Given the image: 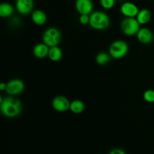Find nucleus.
Masks as SVG:
<instances>
[{
    "label": "nucleus",
    "mask_w": 154,
    "mask_h": 154,
    "mask_svg": "<svg viewBox=\"0 0 154 154\" xmlns=\"http://www.w3.org/2000/svg\"><path fill=\"white\" fill-rule=\"evenodd\" d=\"M0 110L5 117L13 118L20 115L22 111V103L14 97L3 99L0 96Z\"/></svg>",
    "instance_id": "1"
},
{
    "label": "nucleus",
    "mask_w": 154,
    "mask_h": 154,
    "mask_svg": "<svg viewBox=\"0 0 154 154\" xmlns=\"http://www.w3.org/2000/svg\"><path fill=\"white\" fill-rule=\"evenodd\" d=\"M90 26L96 30H105L109 27L111 20L106 13L100 11L93 12L90 15Z\"/></svg>",
    "instance_id": "2"
},
{
    "label": "nucleus",
    "mask_w": 154,
    "mask_h": 154,
    "mask_svg": "<svg viewBox=\"0 0 154 154\" xmlns=\"http://www.w3.org/2000/svg\"><path fill=\"white\" fill-rule=\"evenodd\" d=\"M62 35L60 30L56 27H50L45 30L42 35V40L49 48L58 46L61 42Z\"/></svg>",
    "instance_id": "3"
},
{
    "label": "nucleus",
    "mask_w": 154,
    "mask_h": 154,
    "mask_svg": "<svg viewBox=\"0 0 154 154\" xmlns=\"http://www.w3.org/2000/svg\"><path fill=\"white\" fill-rule=\"evenodd\" d=\"M129 45L123 40H117L112 42L109 48V54L113 59H122L128 54Z\"/></svg>",
    "instance_id": "4"
},
{
    "label": "nucleus",
    "mask_w": 154,
    "mask_h": 154,
    "mask_svg": "<svg viewBox=\"0 0 154 154\" xmlns=\"http://www.w3.org/2000/svg\"><path fill=\"white\" fill-rule=\"evenodd\" d=\"M141 24L137 20L136 17H126L122 20L120 28L122 32L127 36L136 35L138 32Z\"/></svg>",
    "instance_id": "5"
},
{
    "label": "nucleus",
    "mask_w": 154,
    "mask_h": 154,
    "mask_svg": "<svg viewBox=\"0 0 154 154\" xmlns=\"http://www.w3.org/2000/svg\"><path fill=\"white\" fill-rule=\"evenodd\" d=\"M25 89V84L20 79H13L7 83L5 92L10 96H17L23 93Z\"/></svg>",
    "instance_id": "6"
},
{
    "label": "nucleus",
    "mask_w": 154,
    "mask_h": 154,
    "mask_svg": "<svg viewBox=\"0 0 154 154\" xmlns=\"http://www.w3.org/2000/svg\"><path fill=\"white\" fill-rule=\"evenodd\" d=\"M71 102L66 96H56L52 101V107L55 111L58 112H65L69 110Z\"/></svg>",
    "instance_id": "7"
},
{
    "label": "nucleus",
    "mask_w": 154,
    "mask_h": 154,
    "mask_svg": "<svg viewBox=\"0 0 154 154\" xmlns=\"http://www.w3.org/2000/svg\"><path fill=\"white\" fill-rule=\"evenodd\" d=\"M120 12L126 17H136L139 12L138 6L131 2H126L123 3L120 8Z\"/></svg>",
    "instance_id": "8"
},
{
    "label": "nucleus",
    "mask_w": 154,
    "mask_h": 154,
    "mask_svg": "<svg viewBox=\"0 0 154 154\" xmlns=\"http://www.w3.org/2000/svg\"><path fill=\"white\" fill-rule=\"evenodd\" d=\"M75 8L80 14L90 15L93 11V2L92 0H76Z\"/></svg>",
    "instance_id": "9"
},
{
    "label": "nucleus",
    "mask_w": 154,
    "mask_h": 154,
    "mask_svg": "<svg viewBox=\"0 0 154 154\" xmlns=\"http://www.w3.org/2000/svg\"><path fill=\"white\" fill-rule=\"evenodd\" d=\"M16 9L20 14L26 15L31 13L34 8L33 0H16Z\"/></svg>",
    "instance_id": "10"
},
{
    "label": "nucleus",
    "mask_w": 154,
    "mask_h": 154,
    "mask_svg": "<svg viewBox=\"0 0 154 154\" xmlns=\"http://www.w3.org/2000/svg\"><path fill=\"white\" fill-rule=\"evenodd\" d=\"M138 42L144 45H148L153 42V34L150 29L147 27L141 28L136 35Z\"/></svg>",
    "instance_id": "11"
},
{
    "label": "nucleus",
    "mask_w": 154,
    "mask_h": 154,
    "mask_svg": "<svg viewBox=\"0 0 154 154\" xmlns=\"http://www.w3.org/2000/svg\"><path fill=\"white\" fill-rule=\"evenodd\" d=\"M50 48L43 42V43L37 44L33 48V54L36 58L45 59V57H48Z\"/></svg>",
    "instance_id": "12"
},
{
    "label": "nucleus",
    "mask_w": 154,
    "mask_h": 154,
    "mask_svg": "<svg viewBox=\"0 0 154 154\" xmlns=\"http://www.w3.org/2000/svg\"><path fill=\"white\" fill-rule=\"evenodd\" d=\"M32 20L36 25L42 26L46 23L48 20V17L45 11L37 9V10L33 11L32 13Z\"/></svg>",
    "instance_id": "13"
},
{
    "label": "nucleus",
    "mask_w": 154,
    "mask_h": 154,
    "mask_svg": "<svg viewBox=\"0 0 154 154\" xmlns=\"http://www.w3.org/2000/svg\"><path fill=\"white\" fill-rule=\"evenodd\" d=\"M152 17L151 12L148 9H141L139 11L138 14L136 16L137 20L138 21L141 25H145V24L148 23L150 21Z\"/></svg>",
    "instance_id": "14"
},
{
    "label": "nucleus",
    "mask_w": 154,
    "mask_h": 154,
    "mask_svg": "<svg viewBox=\"0 0 154 154\" xmlns=\"http://www.w3.org/2000/svg\"><path fill=\"white\" fill-rule=\"evenodd\" d=\"M48 57L53 62H58L63 57V51L58 46L50 48Z\"/></svg>",
    "instance_id": "15"
},
{
    "label": "nucleus",
    "mask_w": 154,
    "mask_h": 154,
    "mask_svg": "<svg viewBox=\"0 0 154 154\" xmlns=\"http://www.w3.org/2000/svg\"><path fill=\"white\" fill-rule=\"evenodd\" d=\"M85 109V105L84 102L79 99H75V100L72 101L70 104V108L69 110L72 111V113L75 114H81L83 111Z\"/></svg>",
    "instance_id": "16"
},
{
    "label": "nucleus",
    "mask_w": 154,
    "mask_h": 154,
    "mask_svg": "<svg viewBox=\"0 0 154 154\" xmlns=\"http://www.w3.org/2000/svg\"><path fill=\"white\" fill-rule=\"evenodd\" d=\"M14 7L9 3H2L0 5V17L2 18L9 17L14 13Z\"/></svg>",
    "instance_id": "17"
},
{
    "label": "nucleus",
    "mask_w": 154,
    "mask_h": 154,
    "mask_svg": "<svg viewBox=\"0 0 154 154\" xmlns=\"http://www.w3.org/2000/svg\"><path fill=\"white\" fill-rule=\"evenodd\" d=\"M112 57L111 55L105 52H100L96 55V61L100 66H105L111 62Z\"/></svg>",
    "instance_id": "18"
},
{
    "label": "nucleus",
    "mask_w": 154,
    "mask_h": 154,
    "mask_svg": "<svg viewBox=\"0 0 154 154\" xmlns=\"http://www.w3.org/2000/svg\"><path fill=\"white\" fill-rule=\"evenodd\" d=\"M116 0H100V5L104 9L109 10L115 5Z\"/></svg>",
    "instance_id": "19"
},
{
    "label": "nucleus",
    "mask_w": 154,
    "mask_h": 154,
    "mask_svg": "<svg viewBox=\"0 0 154 154\" xmlns=\"http://www.w3.org/2000/svg\"><path fill=\"white\" fill-rule=\"evenodd\" d=\"M144 99L147 102L149 103H153L154 102V90H146L143 95Z\"/></svg>",
    "instance_id": "20"
},
{
    "label": "nucleus",
    "mask_w": 154,
    "mask_h": 154,
    "mask_svg": "<svg viewBox=\"0 0 154 154\" xmlns=\"http://www.w3.org/2000/svg\"><path fill=\"white\" fill-rule=\"evenodd\" d=\"M90 15L88 14H81L79 17V22L82 25H87L90 23Z\"/></svg>",
    "instance_id": "21"
},
{
    "label": "nucleus",
    "mask_w": 154,
    "mask_h": 154,
    "mask_svg": "<svg viewBox=\"0 0 154 154\" xmlns=\"http://www.w3.org/2000/svg\"><path fill=\"white\" fill-rule=\"evenodd\" d=\"M108 154H127L123 150L120 148H115L111 150Z\"/></svg>",
    "instance_id": "22"
},
{
    "label": "nucleus",
    "mask_w": 154,
    "mask_h": 154,
    "mask_svg": "<svg viewBox=\"0 0 154 154\" xmlns=\"http://www.w3.org/2000/svg\"><path fill=\"white\" fill-rule=\"evenodd\" d=\"M6 87H7V84H5V83L2 82L0 84V90H5Z\"/></svg>",
    "instance_id": "23"
}]
</instances>
